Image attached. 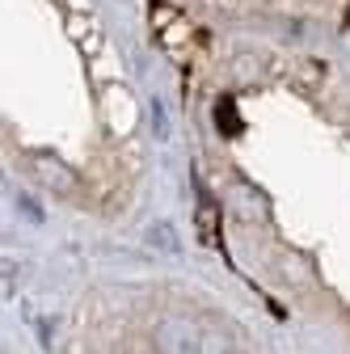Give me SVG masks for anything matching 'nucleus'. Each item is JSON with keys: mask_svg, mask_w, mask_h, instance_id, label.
Here are the masks:
<instances>
[{"mask_svg": "<svg viewBox=\"0 0 350 354\" xmlns=\"http://www.w3.org/2000/svg\"><path fill=\"white\" fill-rule=\"evenodd\" d=\"M34 173H38V182L47 186V190H55V194H72L76 190V177L55 156H34Z\"/></svg>", "mask_w": 350, "mask_h": 354, "instance_id": "nucleus-1", "label": "nucleus"}, {"mask_svg": "<svg viewBox=\"0 0 350 354\" xmlns=\"http://www.w3.org/2000/svg\"><path fill=\"white\" fill-rule=\"evenodd\" d=\"M160 346H165V354H194L199 350L194 346V333L186 325H165L160 329Z\"/></svg>", "mask_w": 350, "mask_h": 354, "instance_id": "nucleus-2", "label": "nucleus"}, {"mask_svg": "<svg viewBox=\"0 0 350 354\" xmlns=\"http://www.w3.org/2000/svg\"><path fill=\"white\" fill-rule=\"evenodd\" d=\"M148 241H152L156 249H178V241H173V228L165 224V219H160V224H152V228H148Z\"/></svg>", "mask_w": 350, "mask_h": 354, "instance_id": "nucleus-3", "label": "nucleus"}, {"mask_svg": "<svg viewBox=\"0 0 350 354\" xmlns=\"http://www.w3.org/2000/svg\"><path fill=\"white\" fill-rule=\"evenodd\" d=\"M203 354H232V342H224V337H203Z\"/></svg>", "mask_w": 350, "mask_h": 354, "instance_id": "nucleus-4", "label": "nucleus"}]
</instances>
